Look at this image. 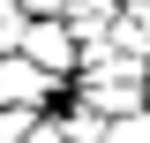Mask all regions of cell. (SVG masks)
Segmentation results:
<instances>
[{
  "instance_id": "cell-4",
  "label": "cell",
  "mask_w": 150,
  "mask_h": 143,
  "mask_svg": "<svg viewBox=\"0 0 150 143\" xmlns=\"http://www.w3.org/2000/svg\"><path fill=\"white\" fill-rule=\"evenodd\" d=\"M30 136V113H0V143H23Z\"/></svg>"
},
{
  "instance_id": "cell-5",
  "label": "cell",
  "mask_w": 150,
  "mask_h": 143,
  "mask_svg": "<svg viewBox=\"0 0 150 143\" xmlns=\"http://www.w3.org/2000/svg\"><path fill=\"white\" fill-rule=\"evenodd\" d=\"M0 38H23V15L8 8V0H0Z\"/></svg>"
},
{
  "instance_id": "cell-3",
  "label": "cell",
  "mask_w": 150,
  "mask_h": 143,
  "mask_svg": "<svg viewBox=\"0 0 150 143\" xmlns=\"http://www.w3.org/2000/svg\"><path fill=\"white\" fill-rule=\"evenodd\" d=\"M98 143H150V113H135L128 128H112V136H98Z\"/></svg>"
},
{
  "instance_id": "cell-6",
  "label": "cell",
  "mask_w": 150,
  "mask_h": 143,
  "mask_svg": "<svg viewBox=\"0 0 150 143\" xmlns=\"http://www.w3.org/2000/svg\"><path fill=\"white\" fill-rule=\"evenodd\" d=\"M30 8H60V0H30Z\"/></svg>"
},
{
  "instance_id": "cell-1",
  "label": "cell",
  "mask_w": 150,
  "mask_h": 143,
  "mask_svg": "<svg viewBox=\"0 0 150 143\" xmlns=\"http://www.w3.org/2000/svg\"><path fill=\"white\" fill-rule=\"evenodd\" d=\"M15 60H30L38 75L75 68V30H60V23H38V30H23V53H15Z\"/></svg>"
},
{
  "instance_id": "cell-2",
  "label": "cell",
  "mask_w": 150,
  "mask_h": 143,
  "mask_svg": "<svg viewBox=\"0 0 150 143\" xmlns=\"http://www.w3.org/2000/svg\"><path fill=\"white\" fill-rule=\"evenodd\" d=\"M38 90H45V75H38L30 60H8V68H0V98H38Z\"/></svg>"
}]
</instances>
